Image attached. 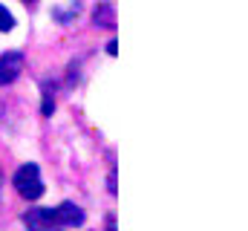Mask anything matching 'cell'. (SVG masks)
Segmentation results:
<instances>
[{"mask_svg": "<svg viewBox=\"0 0 248 231\" xmlns=\"http://www.w3.org/2000/svg\"><path fill=\"white\" fill-rule=\"evenodd\" d=\"M12 185H15V191L23 197V199H38L41 194H44V179H41V171H38V165L35 162H26V165H20L17 171H15V179H12Z\"/></svg>", "mask_w": 248, "mask_h": 231, "instance_id": "6da1fadb", "label": "cell"}, {"mask_svg": "<svg viewBox=\"0 0 248 231\" xmlns=\"http://www.w3.org/2000/svg\"><path fill=\"white\" fill-rule=\"evenodd\" d=\"M84 223V211L75 202H61L58 208H52V226H81Z\"/></svg>", "mask_w": 248, "mask_h": 231, "instance_id": "7a4b0ae2", "label": "cell"}, {"mask_svg": "<svg viewBox=\"0 0 248 231\" xmlns=\"http://www.w3.org/2000/svg\"><path fill=\"white\" fill-rule=\"evenodd\" d=\"M20 69H23V55H20V52H6V55H0V87L12 84V81L20 75Z\"/></svg>", "mask_w": 248, "mask_h": 231, "instance_id": "3957f363", "label": "cell"}, {"mask_svg": "<svg viewBox=\"0 0 248 231\" xmlns=\"http://www.w3.org/2000/svg\"><path fill=\"white\" fill-rule=\"evenodd\" d=\"M23 223L29 229H46V226H52V208H32L23 214Z\"/></svg>", "mask_w": 248, "mask_h": 231, "instance_id": "277c9868", "label": "cell"}, {"mask_svg": "<svg viewBox=\"0 0 248 231\" xmlns=\"http://www.w3.org/2000/svg\"><path fill=\"white\" fill-rule=\"evenodd\" d=\"M93 17H95V26H107V29L116 26V17H113V6L110 3H98Z\"/></svg>", "mask_w": 248, "mask_h": 231, "instance_id": "5b68a950", "label": "cell"}, {"mask_svg": "<svg viewBox=\"0 0 248 231\" xmlns=\"http://www.w3.org/2000/svg\"><path fill=\"white\" fill-rule=\"evenodd\" d=\"M15 26V17H12V12L6 9V6H0V32H9Z\"/></svg>", "mask_w": 248, "mask_h": 231, "instance_id": "8992f818", "label": "cell"}, {"mask_svg": "<svg viewBox=\"0 0 248 231\" xmlns=\"http://www.w3.org/2000/svg\"><path fill=\"white\" fill-rule=\"evenodd\" d=\"M116 47H119V44H116V41H110V44H107V52H110V55H116V52H119Z\"/></svg>", "mask_w": 248, "mask_h": 231, "instance_id": "52a82bcc", "label": "cell"}, {"mask_svg": "<svg viewBox=\"0 0 248 231\" xmlns=\"http://www.w3.org/2000/svg\"><path fill=\"white\" fill-rule=\"evenodd\" d=\"M0 185H3V173H0Z\"/></svg>", "mask_w": 248, "mask_h": 231, "instance_id": "ba28073f", "label": "cell"}, {"mask_svg": "<svg viewBox=\"0 0 248 231\" xmlns=\"http://www.w3.org/2000/svg\"><path fill=\"white\" fill-rule=\"evenodd\" d=\"M26 3H32V0H26Z\"/></svg>", "mask_w": 248, "mask_h": 231, "instance_id": "9c48e42d", "label": "cell"}]
</instances>
